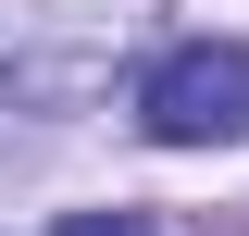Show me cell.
Segmentation results:
<instances>
[{"label":"cell","mask_w":249,"mask_h":236,"mask_svg":"<svg viewBox=\"0 0 249 236\" xmlns=\"http://www.w3.org/2000/svg\"><path fill=\"white\" fill-rule=\"evenodd\" d=\"M137 124L162 149H237L249 137V37H175L137 75Z\"/></svg>","instance_id":"7a4b0ae2"},{"label":"cell","mask_w":249,"mask_h":236,"mask_svg":"<svg viewBox=\"0 0 249 236\" xmlns=\"http://www.w3.org/2000/svg\"><path fill=\"white\" fill-rule=\"evenodd\" d=\"M62 236H162L150 211H62Z\"/></svg>","instance_id":"3957f363"},{"label":"cell","mask_w":249,"mask_h":236,"mask_svg":"<svg viewBox=\"0 0 249 236\" xmlns=\"http://www.w3.org/2000/svg\"><path fill=\"white\" fill-rule=\"evenodd\" d=\"M162 37V0H0V112H88Z\"/></svg>","instance_id":"6da1fadb"}]
</instances>
